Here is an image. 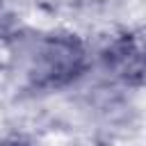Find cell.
<instances>
[{
	"instance_id": "obj_3",
	"label": "cell",
	"mask_w": 146,
	"mask_h": 146,
	"mask_svg": "<svg viewBox=\"0 0 146 146\" xmlns=\"http://www.w3.org/2000/svg\"><path fill=\"white\" fill-rule=\"evenodd\" d=\"M0 146H32V141H27L23 137H7L0 141Z\"/></svg>"
},
{
	"instance_id": "obj_1",
	"label": "cell",
	"mask_w": 146,
	"mask_h": 146,
	"mask_svg": "<svg viewBox=\"0 0 146 146\" xmlns=\"http://www.w3.org/2000/svg\"><path fill=\"white\" fill-rule=\"evenodd\" d=\"M84 68V48L75 36H48L36 46L30 66V80L39 89L64 87Z\"/></svg>"
},
{
	"instance_id": "obj_2",
	"label": "cell",
	"mask_w": 146,
	"mask_h": 146,
	"mask_svg": "<svg viewBox=\"0 0 146 146\" xmlns=\"http://www.w3.org/2000/svg\"><path fill=\"white\" fill-rule=\"evenodd\" d=\"M144 48H141V36L139 34H125L114 46L105 52L107 66L116 71V75L125 78L128 82L139 84L141 73H144Z\"/></svg>"
}]
</instances>
